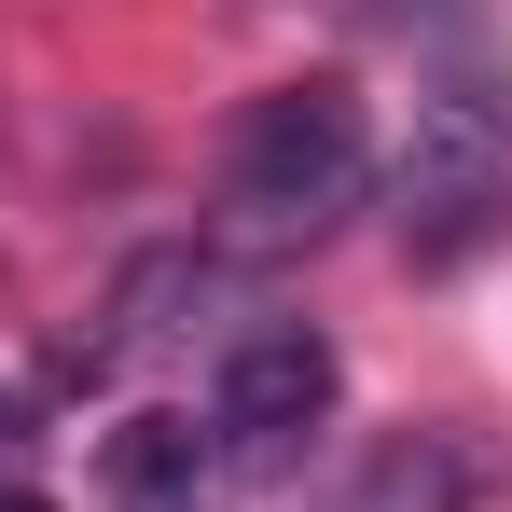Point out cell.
Returning a JSON list of instances; mask_svg holds the SVG:
<instances>
[{
	"label": "cell",
	"instance_id": "cell-1",
	"mask_svg": "<svg viewBox=\"0 0 512 512\" xmlns=\"http://www.w3.org/2000/svg\"><path fill=\"white\" fill-rule=\"evenodd\" d=\"M360 180H374V125L346 84H263L222 125V222L236 236H319L360 208Z\"/></svg>",
	"mask_w": 512,
	"mask_h": 512
},
{
	"label": "cell",
	"instance_id": "cell-2",
	"mask_svg": "<svg viewBox=\"0 0 512 512\" xmlns=\"http://www.w3.org/2000/svg\"><path fill=\"white\" fill-rule=\"evenodd\" d=\"M333 388H346V360H333L319 319H250V333L222 346V374H208V443H222V471H236V485L305 471V443L333 429Z\"/></svg>",
	"mask_w": 512,
	"mask_h": 512
},
{
	"label": "cell",
	"instance_id": "cell-3",
	"mask_svg": "<svg viewBox=\"0 0 512 512\" xmlns=\"http://www.w3.org/2000/svg\"><path fill=\"white\" fill-rule=\"evenodd\" d=\"M222 443L194 416H125L111 443H97V499L111 512H222Z\"/></svg>",
	"mask_w": 512,
	"mask_h": 512
},
{
	"label": "cell",
	"instance_id": "cell-4",
	"mask_svg": "<svg viewBox=\"0 0 512 512\" xmlns=\"http://www.w3.org/2000/svg\"><path fill=\"white\" fill-rule=\"evenodd\" d=\"M333 512H471V457H457L443 429H402V443H374V457L346 471Z\"/></svg>",
	"mask_w": 512,
	"mask_h": 512
},
{
	"label": "cell",
	"instance_id": "cell-5",
	"mask_svg": "<svg viewBox=\"0 0 512 512\" xmlns=\"http://www.w3.org/2000/svg\"><path fill=\"white\" fill-rule=\"evenodd\" d=\"M28 429H42V416H28V388H0V457H14Z\"/></svg>",
	"mask_w": 512,
	"mask_h": 512
},
{
	"label": "cell",
	"instance_id": "cell-6",
	"mask_svg": "<svg viewBox=\"0 0 512 512\" xmlns=\"http://www.w3.org/2000/svg\"><path fill=\"white\" fill-rule=\"evenodd\" d=\"M0 512H42V499H0Z\"/></svg>",
	"mask_w": 512,
	"mask_h": 512
}]
</instances>
